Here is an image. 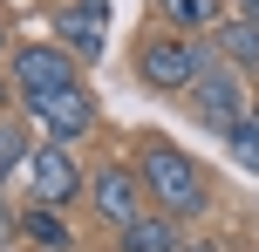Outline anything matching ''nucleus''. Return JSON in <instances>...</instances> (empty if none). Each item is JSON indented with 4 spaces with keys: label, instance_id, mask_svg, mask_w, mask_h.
Returning a JSON list of instances; mask_svg holds the SVG:
<instances>
[{
    "label": "nucleus",
    "instance_id": "20e7f679",
    "mask_svg": "<svg viewBox=\"0 0 259 252\" xmlns=\"http://www.w3.org/2000/svg\"><path fill=\"white\" fill-rule=\"evenodd\" d=\"M89 191V171H82V157H75V143H34L27 150V198L34 205H48V212H68V205Z\"/></svg>",
    "mask_w": 259,
    "mask_h": 252
},
{
    "label": "nucleus",
    "instance_id": "6ab92c4d",
    "mask_svg": "<svg viewBox=\"0 0 259 252\" xmlns=\"http://www.w3.org/2000/svg\"><path fill=\"white\" fill-rule=\"evenodd\" d=\"M0 41H7V34H0Z\"/></svg>",
    "mask_w": 259,
    "mask_h": 252
},
{
    "label": "nucleus",
    "instance_id": "9d476101",
    "mask_svg": "<svg viewBox=\"0 0 259 252\" xmlns=\"http://www.w3.org/2000/svg\"><path fill=\"white\" fill-rule=\"evenodd\" d=\"M211 55L232 68H259V21H246V14H225L219 27H211Z\"/></svg>",
    "mask_w": 259,
    "mask_h": 252
},
{
    "label": "nucleus",
    "instance_id": "9b49d317",
    "mask_svg": "<svg viewBox=\"0 0 259 252\" xmlns=\"http://www.w3.org/2000/svg\"><path fill=\"white\" fill-rule=\"evenodd\" d=\"M157 21L170 27V34H205V27H219V0H157Z\"/></svg>",
    "mask_w": 259,
    "mask_h": 252
},
{
    "label": "nucleus",
    "instance_id": "7ed1b4c3",
    "mask_svg": "<svg viewBox=\"0 0 259 252\" xmlns=\"http://www.w3.org/2000/svg\"><path fill=\"white\" fill-rule=\"evenodd\" d=\"M184 103H191V116L205 123V130H219V136H232L239 123L252 116V89H246V68H232V62H219L211 55V68L184 89Z\"/></svg>",
    "mask_w": 259,
    "mask_h": 252
},
{
    "label": "nucleus",
    "instance_id": "2eb2a0df",
    "mask_svg": "<svg viewBox=\"0 0 259 252\" xmlns=\"http://www.w3.org/2000/svg\"><path fill=\"white\" fill-rule=\"evenodd\" d=\"M7 239H21V218H14V212H7V198H0V245H7Z\"/></svg>",
    "mask_w": 259,
    "mask_h": 252
},
{
    "label": "nucleus",
    "instance_id": "4468645a",
    "mask_svg": "<svg viewBox=\"0 0 259 252\" xmlns=\"http://www.w3.org/2000/svg\"><path fill=\"white\" fill-rule=\"evenodd\" d=\"M225 143H232V157H239V164H246V171L259 177V109H252L246 123H239L232 136H225Z\"/></svg>",
    "mask_w": 259,
    "mask_h": 252
},
{
    "label": "nucleus",
    "instance_id": "6e6552de",
    "mask_svg": "<svg viewBox=\"0 0 259 252\" xmlns=\"http://www.w3.org/2000/svg\"><path fill=\"white\" fill-rule=\"evenodd\" d=\"M55 34H62V48L75 55V62H96V55L109 48V14H96V7H62L55 14Z\"/></svg>",
    "mask_w": 259,
    "mask_h": 252
},
{
    "label": "nucleus",
    "instance_id": "39448f33",
    "mask_svg": "<svg viewBox=\"0 0 259 252\" xmlns=\"http://www.w3.org/2000/svg\"><path fill=\"white\" fill-rule=\"evenodd\" d=\"M82 198H89V212L103 218L109 232H123L130 218H143V212H150V198H143V177H137V164H130V157L96 164V171H89V191H82Z\"/></svg>",
    "mask_w": 259,
    "mask_h": 252
},
{
    "label": "nucleus",
    "instance_id": "423d86ee",
    "mask_svg": "<svg viewBox=\"0 0 259 252\" xmlns=\"http://www.w3.org/2000/svg\"><path fill=\"white\" fill-rule=\"evenodd\" d=\"M21 109L41 123V130L55 136V143H82V136L96 130V95L82 89V82H68V89H48V95H21Z\"/></svg>",
    "mask_w": 259,
    "mask_h": 252
},
{
    "label": "nucleus",
    "instance_id": "f257e3e1",
    "mask_svg": "<svg viewBox=\"0 0 259 252\" xmlns=\"http://www.w3.org/2000/svg\"><path fill=\"white\" fill-rule=\"evenodd\" d=\"M137 177H143L150 212L178 218V225L211 212V184H205V171H198V157H184V150L164 143V136H143V150H137Z\"/></svg>",
    "mask_w": 259,
    "mask_h": 252
},
{
    "label": "nucleus",
    "instance_id": "a211bd4d",
    "mask_svg": "<svg viewBox=\"0 0 259 252\" xmlns=\"http://www.w3.org/2000/svg\"><path fill=\"white\" fill-rule=\"evenodd\" d=\"M7 95H14V82H0V116H7Z\"/></svg>",
    "mask_w": 259,
    "mask_h": 252
},
{
    "label": "nucleus",
    "instance_id": "ddd939ff",
    "mask_svg": "<svg viewBox=\"0 0 259 252\" xmlns=\"http://www.w3.org/2000/svg\"><path fill=\"white\" fill-rule=\"evenodd\" d=\"M27 150H34V143H27V130H21L14 116H0V184H7L14 171H27Z\"/></svg>",
    "mask_w": 259,
    "mask_h": 252
},
{
    "label": "nucleus",
    "instance_id": "dca6fc26",
    "mask_svg": "<svg viewBox=\"0 0 259 252\" xmlns=\"http://www.w3.org/2000/svg\"><path fill=\"white\" fill-rule=\"evenodd\" d=\"M184 252H225L219 239H184Z\"/></svg>",
    "mask_w": 259,
    "mask_h": 252
},
{
    "label": "nucleus",
    "instance_id": "f03ea898",
    "mask_svg": "<svg viewBox=\"0 0 259 252\" xmlns=\"http://www.w3.org/2000/svg\"><path fill=\"white\" fill-rule=\"evenodd\" d=\"M211 68V48L198 34H143V48H137V75H143V89H157V95H184L198 75Z\"/></svg>",
    "mask_w": 259,
    "mask_h": 252
},
{
    "label": "nucleus",
    "instance_id": "0eeeda50",
    "mask_svg": "<svg viewBox=\"0 0 259 252\" xmlns=\"http://www.w3.org/2000/svg\"><path fill=\"white\" fill-rule=\"evenodd\" d=\"M82 82V62L62 48V41H21L14 48V95H48Z\"/></svg>",
    "mask_w": 259,
    "mask_h": 252
},
{
    "label": "nucleus",
    "instance_id": "1a4fd4ad",
    "mask_svg": "<svg viewBox=\"0 0 259 252\" xmlns=\"http://www.w3.org/2000/svg\"><path fill=\"white\" fill-rule=\"evenodd\" d=\"M116 252H184V225L164 212H143L116 232Z\"/></svg>",
    "mask_w": 259,
    "mask_h": 252
},
{
    "label": "nucleus",
    "instance_id": "f3484780",
    "mask_svg": "<svg viewBox=\"0 0 259 252\" xmlns=\"http://www.w3.org/2000/svg\"><path fill=\"white\" fill-rule=\"evenodd\" d=\"M232 7H239V14H246V21H259V0H232Z\"/></svg>",
    "mask_w": 259,
    "mask_h": 252
},
{
    "label": "nucleus",
    "instance_id": "f8f14e48",
    "mask_svg": "<svg viewBox=\"0 0 259 252\" xmlns=\"http://www.w3.org/2000/svg\"><path fill=\"white\" fill-rule=\"evenodd\" d=\"M21 239H34L41 252H68V245H75V232L62 225V212H48V205H27V212H21Z\"/></svg>",
    "mask_w": 259,
    "mask_h": 252
}]
</instances>
